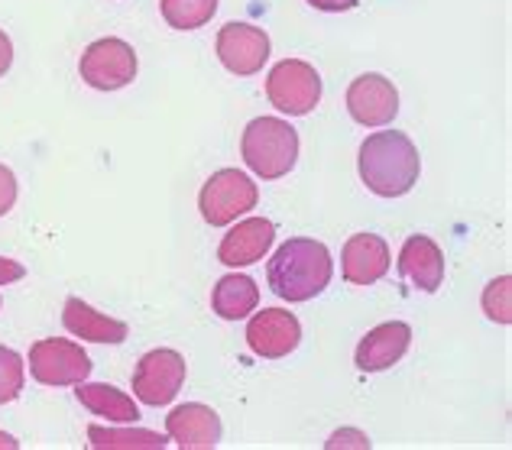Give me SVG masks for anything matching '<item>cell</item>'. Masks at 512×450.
<instances>
[{
  "mask_svg": "<svg viewBox=\"0 0 512 450\" xmlns=\"http://www.w3.org/2000/svg\"><path fill=\"white\" fill-rule=\"evenodd\" d=\"M273 243H276V224L266 221V217H247V221H240L224 234L218 259L231 269L253 266L269 253Z\"/></svg>",
  "mask_w": 512,
  "mask_h": 450,
  "instance_id": "14",
  "label": "cell"
},
{
  "mask_svg": "<svg viewBox=\"0 0 512 450\" xmlns=\"http://www.w3.org/2000/svg\"><path fill=\"white\" fill-rule=\"evenodd\" d=\"M88 444L94 450H163L169 438H163L159 431H146V428H101L91 425L88 428Z\"/></svg>",
  "mask_w": 512,
  "mask_h": 450,
  "instance_id": "20",
  "label": "cell"
},
{
  "mask_svg": "<svg viewBox=\"0 0 512 450\" xmlns=\"http://www.w3.org/2000/svg\"><path fill=\"white\" fill-rule=\"evenodd\" d=\"M347 111L360 127H386L399 114V91L389 78L367 72L350 81L347 88Z\"/></svg>",
  "mask_w": 512,
  "mask_h": 450,
  "instance_id": "10",
  "label": "cell"
},
{
  "mask_svg": "<svg viewBox=\"0 0 512 450\" xmlns=\"http://www.w3.org/2000/svg\"><path fill=\"white\" fill-rule=\"evenodd\" d=\"M399 276L428 295L438 292L444 282V253L438 243L425 234H412L399 250Z\"/></svg>",
  "mask_w": 512,
  "mask_h": 450,
  "instance_id": "16",
  "label": "cell"
},
{
  "mask_svg": "<svg viewBox=\"0 0 512 450\" xmlns=\"http://www.w3.org/2000/svg\"><path fill=\"white\" fill-rule=\"evenodd\" d=\"M166 434L182 450H214L221 444V415L211 405L185 402L166 415Z\"/></svg>",
  "mask_w": 512,
  "mask_h": 450,
  "instance_id": "12",
  "label": "cell"
},
{
  "mask_svg": "<svg viewBox=\"0 0 512 450\" xmlns=\"http://www.w3.org/2000/svg\"><path fill=\"white\" fill-rule=\"evenodd\" d=\"M256 201H260V188H256V182L247 172L221 169L201 185L198 211L211 227H227V224H234L237 217L250 214L256 208Z\"/></svg>",
  "mask_w": 512,
  "mask_h": 450,
  "instance_id": "4",
  "label": "cell"
},
{
  "mask_svg": "<svg viewBox=\"0 0 512 450\" xmlns=\"http://www.w3.org/2000/svg\"><path fill=\"white\" fill-rule=\"evenodd\" d=\"M302 344V324L286 308H263L247 324V347L263 360H282Z\"/></svg>",
  "mask_w": 512,
  "mask_h": 450,
  "instance_id": "11",
  "label": "cell"
},
{
  "mask_svg": "<svg viewBox=\"0 0 512 450\" xmlns=\"http://www.w3.org/2000/svg\"><path fill=\"white\" fill-rule=\"evenodd\" d=\"M26 276V266L17 263V259H7L0 256V285H10V282H20Z\"/></svg>",
  "mask_w": 512,
  "mask_h": 450,
  "instance_id": "26",
  "label": "cell"
},
{
  "mask_svg": "<svg viewBox=\"0 0 512 450\" xmlns=\"http://www.w3.org/2000/svg\"><path fill=\"white\" fill-rule=\"evenodd\" d=\"M214 52H218L227 72L247 78L263 72V65L269 59V36L253 23H227L221 26L218 39H214Z\"/></svg>",
  "mask_w": 512,
  "mask_h": 450,
  "instance_id": "9",
  "label": "cell"
},
{
  "mask_svg": "<svg viewBox=\"0 0 512 450\" xmlns=\"http://www.w3.org/2000/svg\"><path fill=\"white\" fill-rule=\"evenodd\" d=\"M240 156L263 182L282 179L299 162V133L279 117H256L240 136Z\"/></svg>",
  "mask_w": 512,
  "mask_h": 450,
  "instance_id": "3",
  "label": "cell"
},
{
  "mask_svg": "<svg viewBox=\"0 0 512 450\" xmlns=\"http://www.w3.org/2000/svg\"><path fill=\"white\" fill-rule=\"evenodd\" d=\"M17 195H20L17 175H13L10 166H4V162H0V217L13 211V204H17Z\"/></svg>",
  "mask_w": 512,
  "mask_h": 450,
  "instance_id": "24",
  "label": "cell"
},
{
  "mask_svg": "<svg viewBox=\"0 0 512 450\" xmlns=\"http://www.w3.org/2000/svg\"><path fill=\"white\" fill-rule=\"evenodd\" d=\"M256 305H260V285L250 276H237V272L218 279V285H214V292H211V308L218 311V318L224 321H244L253 315Z\"/></svg>",
  "mask_w": 512,
  "mask_h": 450,
  "instance_id": "19",
  "label": "cell"
},
{
  "mask_svg": "<svg viewBox=\"0 0 512 450\" xmlns=\"http://www.w3.org/2000/svg\"><path fill=\"white\" fill-rule=\"evenodd\" d=\"M409 344H412V327L406 321L376 324L373 331L357 344L354 363L360 373H383L406 357Z\"/></svg>",
  "mask_w": 512,
  "mask_h": 450,
  "instance_id": "13",
  "label": "cell"
},
{
  "mask_svg": "<svg viewBox=\"0 0 512 450\" xmlns=\"http://www.w3.org/2000/svg\"><path fill=\"white\" fill-rule=\"evenodd\" d=\"M10 65H13V43H10V36L0 30V78L10 72Z\"/></svg>",
  "mask_w": 512,
  "mask_h": 450,
  "instance_id": "28",
  "label": "cell"
},
{
  "mask_svg": "<svg viewBox=\"0 0 512 450\" xmlns=\"http://www.w3.org/2000/svg\"><path fill=\"white\" fill-rule=\"evenodd\" d=\"M266 98L279 114L305 117L321 101V75L305 59H282L266 75Z\"/></svg>",
  "mask_w": 512,
  "mask_h": 450,
  "instance_id": "5",
  "label": "cell"
},
{
  "mask_svg": "<svg viewBox=\"0 0 512 450\" xmlns=\"http://www.w3.org/2000/svg\"><path fill=\"white\" fill-rule=\"evenodd\" d=\"M78 75L94 91H120L133 85V78H137V52H133L127 39H94L78 59Z\"/></svg>",
  "mask_w": 512,
  "mask_h": 450,
  "instance_id": "6",
  "label": "cell"
},
{
  "mask_svg": "<svg viewBox=\"0 0 512 450\" xmlns=\"http://www.w3.org/2000/svg\"><path fill=\"white\" fill-rule=\"evenodd\" d=\"M159 10L172 30L185 33L211 23V17L218 13V0H159Z\"/></svg>",
  "mask_w": 512,
  "mask_h": 450,
  "instance_id": "21",
  "label": "cell"
},
{
  "mask_svg": "<svg viewBox=\"0 0 512 450\" xmlns=\"http://www.w3.org/2000/svg\"><path fill=\"white\" fill-rule=\"evenodd\" d=\"M483 311L496 324H512V279L500 276L483 289Z\"/></svg>",
  "mask_w": 512,
  "mask_h": 450,
  "instance_id": "23",
  "label": "cell"
},
{
  "mask_svg": "<svg viewBox=\"0 0 512 450\" xmlns=\"http://www.w3.org/2000/svg\"><path fill=\"white\" fill-rule=\"evenodd\" d=\"M62 324L72 337H82L88 344H124L130 337L127 321L107 318L98 308H91L88 302H82V298H75V295L65 298Z\"/></svg>",
  "mask_w": 512,
  "mask_h": 450,
  "instance_id": "17",
  "label": "cell"
},
{
  "mask_svg": "<svg viewBox=\"0 0 512 450\" xmlns=\"http://www.w3.org/2000/svg\"><path fill=\"white\" fill-rule=\"evenodd\" d=\"M26 383V363L17 350L0 347V405L17 402Z\"/></svg>",
  "mask_w": 512,
  "mask_h": 450,
  "instance_id": "22",
  "label": "cell"
},
{
  "mask_svg": "<svg viewBox=\"0 0 512 450\" xmlns=\"http://www.w3.org/2000/svg\"><path fill=\"white\" fill-rule=\"evenodd\" d=\"M328 450H338V447H360V450H370V438L357 428H341L331 434V441L325 444Z\"/></svg>",
  "mask_w": 512,
  "mask_h": 450,
  "instance_id": "25",
  "label": "cell"
},
{
  "mask_svg": "<svg viewBox=\"0 0 512 450\" xmlns=\"http://www.w3.org/2000/svg\"><path fill=\"white\" fill-rule=\"evenodd\" d=\"M422 172V156L402 130H380L360 146V179L380 198L409 195Z\"/></svg>",
  "mask_w": 512,
  "mask_h": 450,
  "instance_id": "2",
  "label": "cell"
},
{
  "mask_svg": "<svg viewBox=\"0 0 512 450\" xmlns=\"http://www.w3.org/2000/svg\"><path fill=\"white\" fill-rule=\"evenodd\" d=\"M315 10H325V13H344V10H354L357 0H308Z\"/></svg>",
  "mask_w": 512,
  "mask_h": 450,
  "instance_id": "27",
  "label": "cell"
},
{
  "mask_svg": "<svg viewBox=\"0 0 512 450\" xmlns=\"http://www.w3.org/2000/svg\"><path fill=\"white\" fill-rule=\"evenodd\" d=\"M94 363L82 344L65 337H43L30 347V376L39 386H78L91 376Z\"/></svg>",
  "mask_w": 512,
  "mask_h": 450,
  "instance_id": "7",
  "label": "cell"
},
{
  "mask_svg": "<svg viewBox=\"0 0 512 450\" xmlns=\"http://www.w3.org/2000/svg\"><path fill=\"white\" fill-rule=\"evenodd\" d=\"M185 386V357L179 350L159 347L143 353L137 370H133V395L143 405H169Z\"/></svg>",
  "mask_w": 512,
  "mask_h": 450,
  "instance_id": "8",
  "label": "cell"
},
{
  "mask_svg": "<svg viewBox=\"0 0 512 450\" xmlns=\"http://www.w3.org/2000/svg\"><path fill=\"white\" fill-rule=\"evenodd\" d=\"M393 256L380 234H354L341 250V276L350 285H373L380 282Z\"/></svg>",
  "mask_w": 512,
  "mask_h": 450,
  "instance_id": "15",
  "label": "cell"
},
{
  "mask_svg": "<svg viewBox=\"0 0 512 450\" xmlns=\"http://www.w3.org/2000/svg\"><path fill=\"white\" fill-rule=\"evenodd\" d=\"M75 399L91 415L114 421V425H133V421H140V405L133 402V395L111 383H78Z\"/></svg>",
  "mask_w": 512,
  "mask_h": 450,
  "instance_id": "18",
  "label": "cell"
},
{
  "mask_svg": "<svg viewBox=\"0 0 512 450\" xmlns=\"http://www.w3.org/2000/svg\"><path fill=\"white\" fill-rule=\"evenodd\" d=\"M334 259L331 250L321 240L312 237H292L273 253L266 266L269 289H273L282 302H312L331 285Z\"/></svg>",
  "mask_w": 512,
  "mask_h": 450,
  "instance_id": "1",
  "label": "cell"
},
{
  "mask_svg": "<svg viewBox=\"0 0 512 450\" xmlns=\"http://www.w3.org/2000/svg\"><path fill=\"white\" fill-rule=\"evenodd\" d=\"M17 447H20L17 438H10L7 431H0V450H17Z\"/></svg>",
  "mask_w": 512,
  "mask_h": 450,
  "instance_id": "29",
  "label": "cell"
}]
</instances>
